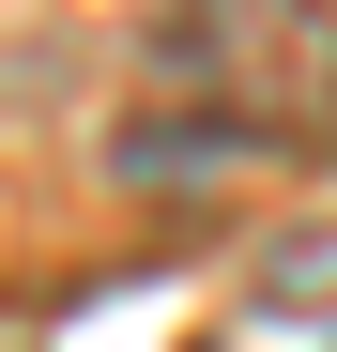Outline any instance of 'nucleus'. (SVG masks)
Instances as JSON below:
<instances>
[{"instance_id": "1", "label": "nucleus", "mask_w": 337, "mask_h": 352, "mask_svg": "<svg viewBox=\"0 0 337 352\" xmlns=\"http://www.w3.org/2000/svg\"><path fill=\"white\" fill-rule=\"evenodd\" d=\"M168 92H199L215 138H307L337 123V0H184Z\"/></svg>"}]
</instances>
